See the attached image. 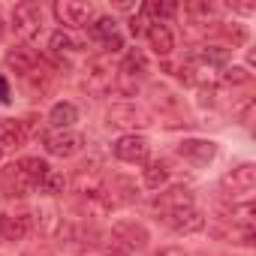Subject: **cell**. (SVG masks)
<instances>
[{
    "instance_id": "6da1fadb",
    "label": "cell",
    "mask_w": 256,
    "mask_h": 256,
    "mask_svg": "<svg viewBox=\"0 0 256 256\" xmlns=\"http://www.w3.org/2000/svg\"><path fill=\"white\" fill-rule=\"evenodd\" d=\"M220 187L232 196V202H247L250 193H253V187H256V166H253V163H241V166H235L232 172L223 175Z\"/></svg>"
},
{
    "instance_id": "7a4b0ae2",
    "label": "cell",
    "mask_w": 256,
    "mask_h": 256,
    "mask_svg": "<svg viewBox=\"0 0 256 256\" xmlns=\"http://www.w3.org/2000/svg\"><path fill=\"white\" fill-rule=\"evenodd\" d=\"M58 24L70 28V30H78V28H90L94 22V6L90 4H82V0H58L52 6Z\"/></svg>"
},
{
    "instance_id": "3957f363",
    "label": "cell",
    "mask_w": 256,
    "mask_h": 256,
    "mask_svg": "<svg viewBox=\"0 0 256 256\" xmlns=\"http://www.w3.org/2000/svg\"><path fill=\"white\" fill-rule=\"evenodd\" d=\"M12 28L22 40H36L42 30V6L34 4V0H24V4H16L12 10Z\"/></svg>"
},
{
    "instance_id": "277c9868",
    "label": "cell",
    "mask_w": 256,
    "mask_h": 256,
    "mask_svg": "<svg viewBox=\"0 0 256 256\" xmlns=\"http://www.w3.org/2000/svg\"><path fill=\"white\" fill-rule=\"evenodd\" d=\"M148 244V229L136 220H120L112 226V247L118 250H142Z\"/></svg>"
},
{
    "instance_id": "5b68a950",
    "label": "cell",
    "mask_w": 256,
    "mask_h": 256,
    "mask_svg": "<svg viewBox=\"0 0 256 256\" xmlns=\"http://www.w3.org/2000/svg\"><path fill=\"white\" fill-rule=\"evenodd\" d=\"M112 151H114V157H118L120 163H145V160H148V151H151V145H148V139H145V136L126 133V136L114 139Z\"/></svg>"
},
{
    "instance_id": "8992f818",
    "label": "cell",
    "mask_w": 256,
    "mask_h": 256,
    "mask_svg": "<svg viewBox=\"0 0 256 256\" xmlns=\"http://www.w3.org/2000/svg\"><path fill=\"white\" fill-rule=\"evenodd\" d=\"M84 148V136L76 133V130H58V133H48L46 136V151L52 157H76L78 151Z\"/></svg>"
},
{
    "instance_id": "52a82bcc",
    "label": "cell",
    "mask_w": 256,
    "mask_h": 256,
    "mask_svg": "<svg viewBox=\"0 0 256 256\" xmlns=\"http://www.w3.org/2000/svg\"><path fill=\"white\" fill-rule=\"evenodd\" d=\"M178 154L184 160H190L193 166H208L217 157V142H211V139H184L178 145Z\"/></svg>"
},
{
    "instance_id": "ba28073f",
    "label": "cell",
    "mask_w": 256,
    "mask_h": 256,
    "mask_svg": "<svg viewBox=\"0 0 256 256\" xmlns=\"http://www.w3.org/2000/svg\"><path fill=\"white\" fill-rule=\"evenodd\" d=\"M190 205H193V193H190V187H184V184H175V187L163 190V193L154 199V208H157L160 214H169V211H178V208H190Z\"/></svg>"
},
{
    "instance_id": "9c48e42d",
    "label": "cell",
    "mask_w": 256,
    "mask_h": 256,
    "mask_svg": "<svg viewBox=\"0 0 256 256\" xmlns=\"http://www.w3.org/2000/svg\"><path fill=\"white\" fill-rule=\"evenodd\" d=\"M163 217H166V223H169L175 232H181V235L199 232V229L205 226V217H202V211H196L193 205H190V208H178V211H169V214H163Z\"/></svg>"
},
{
    "instance_id": "30bf717a",
    "label": "cell",
    "mask_w": 256,
    "mask_h": 256,
    "mask_svg": "<svg viewBox=\"0 0 256 256\" xmlns=\"http://www.w3.org/2000/svg\"><path fill=\"white\" fill-rule=\"evenodd\" d=\"M84 88L90 94H106L112 88V66L106 58H94L88 64V78H84Z\"/></svg>"
},
{
    "instance_id": "8fae6325",
    "label": "cell",
    "mask_w": 256,
    "mask_h": 256,
    "mask_svg": "<svg viewBox=\"0 0 256 256\" xmlns=\"http://www.w3.org/2000/svg\"><path fill=\"white\" fill-rule=\"evenodd\" d=\"M28 232H30V217L24 211L0 214V238H4V241H22Z\"/></svg>"
},
{
    "instance_id": "7c38bea8",
    "label": "cell",
    "mask_w": 256,
    "mask_h": 256,
    "mask_svg": "<svg viewBox=\"0 0 256 256\" xmlns=\"http://www.w3.org/2000/svg\"><path fill=\"white\" fill-rule=\"evenodd\" d=\"M118 72H120V78H130V82L145 78V76H148V58H145V52H142V48H130V52L124 54Z\"/></svg>"
},
{
    "instance_id": "4fadbf2b",
    "label": "cell",
    "mask_w": 256,
    "mask_h": 256,
    "mask_svg": "<svg viewBox=\"0 0 256 256\" xmlns=\"http://www.w3.org/2000/svg\"><path fill=\"white\" fill-rule=\"evenodd\" d=\"M6 66L12 70V72H18V76H30L34 70H36V54H34V48H28V46H12L10 52H6Z\"/></svg>"
},
{
    "instance_id": "5bb4252c",
    "label": "cell",
    "mask_w": 256,
    "mask_h": 256,
    "mask_svg": "<svg viewBox=\"0 0 256 256\" xmlns=\"http://www.w3.org/2000/svg\"><path fill=\"white\" fill-rule=\"evenodd\" d=\"M148 42H151V48H154L160 58L172 54V48H175V36H172V30H169L163 22H151V28H148Z\"/></svg>"
},
{
    "instance_id": "9a60e30c",
    "label": "cell",
    "mask_w": 256,
    "mask_h": 256,
    "mask_svg": "<svg viewBox=\"0 0 256 256\" xmlns=\"http://www.w3.org/2000/svg\"><path fill=\"white\" fill-rule=\"evenodd\" d=\"M76 120H78V108H76V102H70V100L54 102L52 112H48V124L54 126V130H70Z\"/></svg>"
},
{
    "instance_id": "2e32d148",
    "label": "cell",
    "mask_w": 256,
    "mask_h": 256,
    "mask_svg": "<svg viewBox=\"0 0 256 256\" xmlns=\"http://www.w3.org/2000/svg\"><path fill=\"white\" fill-rule=\"evenodd\" d=\"M108 120L118 124V126H133V130L148 124V118H145L136 106H112V108H108Z\"/></svg>"
},
{
    "instance_id": "e0dca14e",
    "label": "cell",
    "mask_w": 256,
    "mask_h": 256,
    "mask_svg": "<svg viewBox=\"0 0 256 256\" xmlns=\"http://www.w3.org/2000/svg\"><path fill=\"white\" fill-rule=\"evenodd\" d=\"M36 226L46 232V235H64V217L54 205H40L36 208Z\"/></svg>"
},
{
    "instance_id": "ac0fdd59",
    "label": "cell",
    "mask_w": 256,
    "mask_h": 256,
    "mask_svg": "<svg viewBox=\"0 0 256 256\" xmlns=\"http://www.w3.org/2000/svg\"><path fill=\"white\" fill-rule=\"evenodd\" d=\"M6 184L12 187V193H18V196H24V193H30V190H36V181L18 166V163H12L10 169H6Z\"/></svg>"
},
{
    "instance_id": "d6986e66",
    "label": "cell",
    "mask_w": 256,
    "mask_h": 256,
    "mask_svg": "<svg viewBox=\"0 0 256 256\" xmlns=\"http://www.w3.org/2000/svg\"><path fill=\"white\" fill-rule=\"evenodd\" d=\"M196 60L205 64L208 70H211V66H223V64L229 60V48H226V46H205V48L196 54Z\"/></svg>"
},
{
    "instance_id": "ffe728a7",
    "label": "cell",
    "mask_w": 256,
    "mask_h": 256,
    "mask_svg": "<svg viewBox=\"0 0 256 256\" xmlns=\"http://www.w3.org/2000/svg\"><path fill=\"white\" fill-rule=\"evenodd\" d=\"M187 16L193 22H199V24H208L217 16V10H214V4H208V0H190V4H187Z\"/></svg>"
},
{
    "instance_id": "44dd1931",
    "label": "cell",
    "mask_w": 256,
    "mask_h": 256,
    "mask_svg": "<svg viewBox=\"0 0 256 256\" xmlns=\"http://www.w3.org/2000/svg\"><path fill=\"white\" fill-rule=\"evenodd\" d=\"M88 34H90L96 42H106L108 36H114V34H118V22H114V18H108V16H102V18H96V22L88 28Z\"/></svg>"
},
{
    "instance_id": "7402d4cb",
    "label": "cell",
    "mask_w": 256,
    "mask_h": 256,
    "mask_svg": "<svg viewBox=\"0 0 256 256\" xmlns=\"http://www.w3.org/2000/svg\"><path fill=\"white\" fill-rule=\"evenodd\" d=\"M166 181H169V169L160 160L157 163H148V169H145V187L148 190H160Z\"/></svg>"
},
{
    "instance_id": "603a6c76",
    "label": "cell",
    "mask_w": 256,
    "mask_h": 256,
    "mask_svg": "<svg viewBox=\"0 0 256 256\" xmlns=\"http://www.w3.org/2000/svg\"><path fill=\"white\" fill-rule=\"evenodd\" d=\"M18 166H22V169L36 181V187H40V184H42V178L48 175V163H46V160H40V157H24V160H18Z\"/></svg>"
},
{
    "instance_id": "cb8c5ba5",
    "label": "cell",
    "mask_w": 256,
    "mask_h": 256,
    "mask_svg": "<svg viewBox=\"0 0 256 256\" xmlns=\"http://www.w3.org/2000/svg\"><path fill=\"white\" fill-rule=\"evenodd\" d=\"M24 139H28V130H24L22 124L6 126V130L0 133V148H22V145H24Z\"/></svg>"
},
{
    "instance_id": "d4e9b609",
    "label": "cell",
    "mask_w": 256,
    "mask_h": 256,
    "mask_svg": "<svg viewBox=\"0 0 256 256\" xmlns=\"http://www.w3.org/2000/svg\"><path fill=\"white\" fill-rule=\"evenodd\" d=\"M40 190H42V193H48V196H60V193L66 190V178H64L60 172H54V169H48V175L42 178V184H40Z\"/></svg>"
},
{
    "instance_id": "484cf974",
    "label": "cell",
    "mask_w": 256,
    "mask_h": 256,
    "mask_svg": "<svg viewBox=\"0 0 256 256\" xmlns=\"http://www.w3.org/2000/svg\"><path fill=\"white\" fill-rule=\"evenodd\" d=\"M48 48H52L54 54H66V52H76V40H72L70 34H64V30H54V34L48 36Z\"/></svg>"
},
{
    "instance_id": "4316f807",
    "label": "cell",
    "mask_w": 256,
    "mask_h": 256,
    "mask_svg": "<svg viewBox=\"0 0 256 256\" xmlns=\"http://www.w3.org/2000/svg\"><path fill=\"white\" fill-rule=\"evenodd\" d=\"M223 82L226 84H247L250 82V72L244 66H229V70H223Z\"/></svg>"
},
{
    "instance_id": "83f0119b",
    "label": "cell",
    "mask_w": 256,
    "mask_h": 256,
    "mask_svg": "<svg viewBox=\"0 0 256 256\" xmlns=\"http://www.w3.org/2000/svg\"><path fill=\"white\" fill-rule=\"evenodd\" d=\"M154 102H157V106H166V108H175V106H178V100H172V94H169L166 88H160V84L154 88Z\"/></svg>"
},
{
    "instance_id": "f1b7e54d",
    "label": "cell",
    "mask_w": 256,
    "mask_h": 256,
    "mask_svg": "<svg viewBox=\"0 0 256 256\" xmlns=\"http://www.w3.org/2000/svg\"><path fill=\"white\" fill-rule=\"evenodd\" d=\"M102 48H106L108 54H114V52H120V48H124V40H120V34H114V36H108V40L102 42Z\"/></svg>"
},
{
    "instance_id": "f546056e",
    "label": "cell",
    "mask_w": 256,
    "mask_h": 256,
    "mask_svg": "<svg viewBox=\"0 0 256 256\" xmlns=\"http://www.w3.org/2000/svg\"><path fill=\"white\" fill-rule=\"evenodd\" d=\"M10 100H12V96H10V82L0 76V102H10Z\"/></svg>"
},
{
    "instance_id": "4dcf8cb0",
    "label": "cell",
    "mask_w": 256,
    "mask_h": 256,
    "mask_svg": "<svg viewBox=\"0 0 256 256\" xmlns=\"http://www.w3.org/2000/svg\"><path fill=\"white\" fill-rule=\"evenodd\" d=\"M154 256H187V253L178 250V247H166V250H160V253H154Z\"/></svg>"
},
{
    "instance_id": "1f68e13d",
    "label": "cell",
    "mask_w": 256,
    "mask_h": 256,
    "mask_svg": "<svg viewBox=\"0 0 256 256\" xmlns=\"http://www.w3.org/2000/svg\"><path fill=\"white\" fill-rule=\"evenodd\" d=\"M82 256H120V253H112V250H84Z\"/></svg>"
},
{
    "instance_id": "d6a6232c",
    "label": "cell",
    "mask_w": 256,
    "mask_h": 256,
    "mask_svg": "<svg viewBox=\"0 0 256 256\" xmlns=\"http://www.w3.org/2000/svg\"><path fill=\"white\" fill-rule=\"evenodd\" d=\"M130 34H133V36L142 34V22H139V18H130Z\"/></svg>"
},
{
    "instance_id": "836d02e7",
    "label": "cell",
    "mask_w": 256,
    "mask_h": 256,
    "mask_svg": "<svg viewBox=\"0 0 256 256\" xmlns=\"http://www.w3.org/2000/svg\"><path fill=\"white\" fill-rule=\"evenodd\" d=\"M0 36H4V18H0Z\"/></svg>"
},
{
    "instance_id": "e575fe53",
    "label": "cell",
    "mask_w": 256,
    "mask_h": 256,
    "mask_svg": "<svg viewBox=\"0 0 256 256\" xmlns=\"http://www.w3.org/2000/svg\"><path fill=\"white\" fill-rule=\"evenodd\" d=\"M40 256H48V253H40Z\"/></svg>"
},
{
    "instance_id": "d590c367",
    "label": "cell",
    "mask_w": 256,
    "mask_h": 256,
    "mask_svg": "<svg viewBox=\"0 0 256 256\" xmlns=\"http://www.w3.org/2000/svg\"><path fill=\"white\" fill-rule=\"evenodd\" d=\"M0 154H4V148H0Z\"/></svg>"
}]
</instances>
